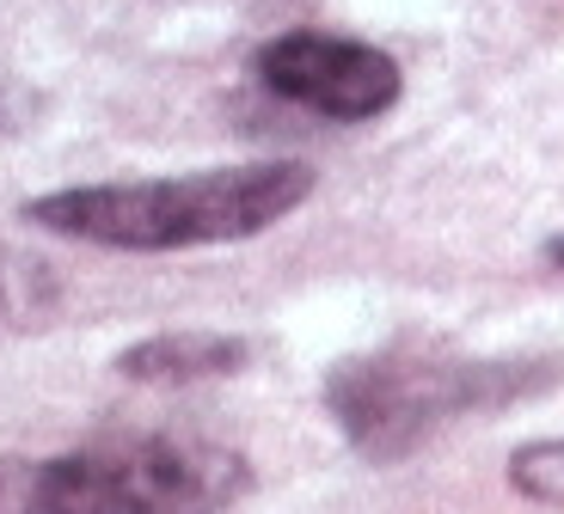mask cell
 Returning a JSON list of instances; mask_svg holds the SVG:
<instances>
[{
	"mask_svg": "<svg viewBox=\"0 0 564 514\" xmlns=\"http://www.w3.org/2000/svg\"><path fill=\"white\" fill-rule=\"evenodd\" d=\"M258 80L325 123H375L399 105V62L332 31H282L258 50Z\"/></svg>",
	"mask_w": 564,
	"mask_h": 514,
	"instance_id": "obj_4",
	"label": "cell"
},
{
	"mask_svg": "<svg viewBox=\"0 0 564 514\" xmlns=\"http://www.w3.org/2000/svg\"><path fill=\"white\" fill-rule=\"evenodd\" d=\"M252 362V343L234 331H154L117 356V374L135 386H197L227 380Z\"/></svg>",
	"mask_w": 564,
	"mask_h": 514,
	"instance_id": "obj_5",
	"label": "cell"
},
{
	"mask_svg": "<svg viewBox=\"0 0 564 514\" xmlns=\"http://www.w3.org/2000/svg\"><path fill=\"white\" fill-rule=\"evenodd\" d=\"M252 490L240 447L203 435H111L43 459L31 514H221Z\"/></svg>",
	"mask_w": 564,
	"mask_h": 514,
	"instance_id": "obj_3",
	"label": "cell"
},
{
	"mask_svg": "<svg viewBox=\"0 0 564 514\" xmlns=\"http://www.w3.org/2000/svg\"><path fill=\"white\" fill-rule=\"evenodd\" d=\"M43 300H50V276H43V264L0 239V325L31 319Z\"/></svg>",
	"mask_w": 564,
	"mask_h": 514,
	"instance_id": "obj_7",
	"label": "cell"
},
{
	"mask_svg": "<svg viewBox=\"0 0 564 514\" xmlns=\"http://www.w3.org/2000/svg\"><path fill=\"white\" fill-rule=\"evenodd\" d=\"M313 196V166L252 160V166H203L172 178L68 184L25 203V221L105 251H191L258 239Z\"/></svg>",
	"mask_w": 564,
	"mask_h": 514,
	"instance_id": "obj_1",
	"label": "cell"
},
{
	"mask_svg": "<svg viewBox=\"0 0 564 514\" xmlns=\"http://www.w3.org/2000/svg\"><path fill=\"white\" fill-rule=\"evenodd\" d=\"M509 484L522 490L528 502L564 508V435H546V441L516 447V453H509Z\"/></svg>",
	"mask_w": 564,
	"mask_h": 514,
	"instance_id": "obj_6",
	"label": "cell"
},
{
	"mask_svg": "<svg viewBox=\"0 0 564 514\" xmlns=\"http://www.w3.org/2000/svg\"><path fill=\"white\" fill-rule=\"evenodd\" d=\"M558 374L564 362L552 356H466L442 337H399L332 368L325 411L362 459L393 466L448 423L540 398L546 386H558Z\"/></svg>",
	"mask_w": 564,
	"mask_h": 514,
	"instance_id": "obj_2",
	"label": "cell"
},
{
	"mask_svg": "<svg viewBox=\"0 0 564 514\" xmlns=\"http://www.w3.org/2000/svg\"><path fill=\"white\" fill-rule=\"evenodd\" d=\"M552 264H564V239H552Z\"/></svg>",
	"mask_w": 564,
	"mask_h": 514,
	"instance_id": "obj_9",
	"label": "cell"
},
{
	"mask_svg": "<svg viewBox=\"0 0 564 514\" xmlns=\"http://www.w3.org/2000/svg\"><path fill=\"white\" fill-rule=\"evenodd\" d=\"M25 117H31L25 92H13V86L0 80V141H7V135H19V129H25Z\"/></svg>",
	"mask_w": 564,
	"mask_h": 514,
	"instance_id": "obj_8",
	"label": "cell"
}]
</instances>
